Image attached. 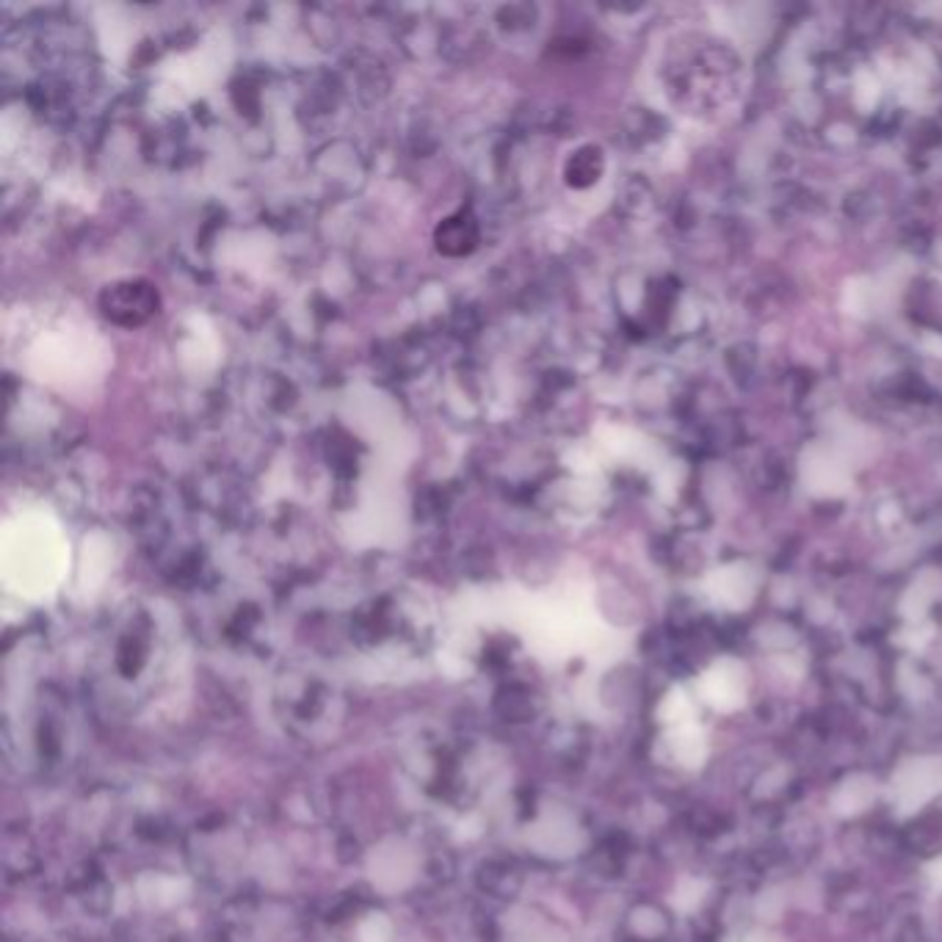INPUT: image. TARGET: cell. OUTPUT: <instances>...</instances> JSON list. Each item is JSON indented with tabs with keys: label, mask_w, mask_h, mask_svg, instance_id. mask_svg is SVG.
Returning <instances> with one entry per match:
<instances>
[{
	"label": "cell",
	"mask_w": 942,
	"mask_h": 942,
	"mask_svg": "<svg viewBox=\"0 0 942 942\" xmlns=\"http://www.w3.org/2000/svg\"><path fill=\"white\" fill-rule=\"evenodd\" d=\"M100 310L119 326H141L158 313V291L147 279H122L102 291Z\"/></svg>",
	"instance_id": "obj_1"
},
{
	"label": "cell",
	"mask_w": 942,
	"mask_h": 942,
	"mask_svg": "<svg viewBox=\"0 0 942 942\" xmlns=\"http://www.w3.org/2000/svg\"><path fill=\"white\" fill-rule=\"evenodd\" d=\"M434 244L442 255L448 257H462L468 252L475 249L479 244V222H475L473 214H453L448 216L445 222L436 227Z\"/></svg>",
	"instance_id": "obj_2"
}]
</instances>
